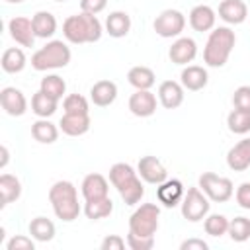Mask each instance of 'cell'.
<instances>
[{"label": "cell", "instance_id": "cell-1", "mask_svg": "<svg viewBox=\"0 0 250 250\" xmlns=\"http://www.w3.org/2000/svg\"><path fill=\"white\" fill-rule=\"evenodd\" d=\"M102 23L94 14H74L68 16L62 23V35L66 41L74 43V45H84V43H96L102 37Z\"/></svg>", "mask_w": 250, "mask_h": 250}, {"label": "cell", "instance_id": "cell-2", "mask_svg": "<svg viewBox=\"0 0 250 250\" xmlns=\"http://www.w3.org/2000/svg\"><path fill=\"white\" fill-rule=\"evenodd\" d=\"M109 182L113 184L125 205H137L145 195L143 182L139 180L135 168L127 162H115L109 168Z\"/></svg>", "mask_w": 250, "mask_h": 250}, {"label": "cell", "instance_id": "cell-3", "mask_svg": "<svg viewBox=\"0 0 250 250\" xmlns=\"http://www.w3.org/2000/svg\"><path fill=\"white\" fill-rule=\"evenodd\" d=\"M236 45V35L230 27L221 25L213 27V31L207 37L205 49H203V61L211 68H221L227 64L232 49Z\"/></svg>", "mask_w": 250, "mask_h": 250}, {"label": "cell", "instance_id": "cell-4", "mask_svg": "<svg viewBox=\"0 0 250 250\" xmlns=\"http://www.w3.org/2000/svg\"><path fill=\"white\" fill-rule=\"evenodd\" d=\"M49 201L57 215V219L64 223H72L80 215V203H78V191L72 182L59 180L49 189Z\"/></svg>", "mask_w": 250, "mask_h": 250}, {"label": "cell", "instance_id": "cell-5", "mask_svg": "<svg viewBox=\"0 0 250 250\" xmlns=\"http://www.w3.org/2000/svg\"><path fill=\"white\" fill-rule=\"evenodd\" d=\"M70 49L66 43H62L61 39H53L47 45H43L41 49H37L31 57V66L39 72L43 70H55V68H64L70 62Z\"/></svg>", "mask_w": 250, "mask_h": 250}, {"label": "cell", "instance_id": "cell-6", "mask_svg": "<svg viewBox=\"0 0 250 250\" xmlns=\"http://www.w3.org/2000/svg\"><path fill=\"white\" fill-rule=\"evenodd\" d=\"M160 207L156 203H141L129 217V230L141 236H154L158 230Z\"/></svg>", "mask_w": 250, "mask_h": 250}, {"label": "cell", "instance_id": "cell-7", "mask_svg": "<svg viewBox=\"0 0 250 250\" xmlns=\"http://www.w3.org/2000/svg\"><path fill=\"white\" fill-rule=\"evenodd\" d=\"M199 189L215 203H225L234 193L232 182L225 176H217L215 172H203L199 176Z\"/></svg>", "mask_w": 250, "mask_h": 250}, {"label": "cell", "instance_id": "cell-8", "mask_svg": "<svg viewBox=\"0 0 250 250\" xmlns=\"http://www.w3.org/2000/svg\"><path fill=\"white\" fill-rule=\"evenodd\" d=\"M209 197L199 188H189L182 199V215L189 223H199L209 215Z\"/></svg>", "mask_w": 250, "mask_h": 250}, {"label": "cell", "instance_id": "cell-9", "mask_svg": "<svg viewBox=\"0 0 250 250\" xmlns=\"http://www.w3.org/2000/svg\"><path fill=\"white\" fill-rule=\"evenodd\" d=\"M152 27H154V31H156L160 37H164V39L178 37V35L184 31V27H186V16H184L180 10H172V8H170V10H162V12L156 16Z\"/></svg>", "mask_w": 250, "mask_h": 250}, {"label": "cell", "instance_id": "cell-10", "mask_svg": "<svg viewBox=\"0 0 250 250\" xmlns=\"http://www.w3.org/2000/svg\"><path fill=\"white\" fill-rule=\"evenodd\" d=\"M137 174L141 176V180H145L146 184H152V186H158L168 180V172H166L164 164L156 156H150V154H146L139 160Z\"/></svg>", "mask_w": 250, "mask_h": 250}, {"label": "cell", "instance_id": "cell-11", "mask_svg": "<svg viewBox=\"0 0 250 250\" xmlns=\"http://www.w3.org/2000/svg\"><path fill=\"white\" fill-rule=\"evenodd\" d=\"M8 31L16 43L21 47H33L35 43V31H33V21L25 16H16L8 21Z\"/></svg>", "mask_w": 250, "mask_h": 250}, {"label": "cell", "instance_id": "cell-12", "mask_svg": "<svg viewBox=\"0 0 250 250\" xmlns=\"http://www.w3.org/2000/svg\"><path fill=\"white\" fill-rule=\"evenodd\" d=\"M0 104L4 107V111L12 117H21L27 111V100L23 96L21 90L14 88V86H6L0 92Z\"/></svg>", "mask_w": 250, "mask_h": 250}, {"label": "cell", "instance_id": "cell-13", "mask_svg": "<svg viewBox=\"0 0 250 250\" xmlns=\"http://www.w3.org/2000/svg\"><path fill=\"white\" fill-rule=\"evenodd\" d=\"M129 111L137 117H150L156 111V96L150 90H137L129 98Z\"/></svg>", "mask_w": 250, "mask_h": 250}, {"label": "cell", "instance_id": "cell-14", "mask_svg": "<svg viewBox=\"0 0 250 250\" xmlns=\"http://www.w3.org/2000/svg\"><path fill=\"white\" fill-rule=\"evenodd\" d=\"M195 55H197V43L191 37H178L168 51V57L174 64H188L195 59Z\"/></svg>", "mask_w": 250, "mask_h": 250}, {"label": "cell", "instance_id": "cell-15", "mask_svg": "<svg viewBox=\"0 0 250 250\" xmlns=\"http://www.w3.org/2000/svg\"><path fill=\"white\" fill-rule=\"evenodd\" d=\"M158 100L166 109L180 107L184 104V86L176 80H164L158 86Z\"/></svg>", "mask_w": 250, "mask_h": 250}, {"label": "cell", "instance_id": "cell-16", "mask_svg": "<svg viewBox=\"0 0 250 250\" xmlns=\"http://www.w3.org/2000/svg\"><path fill=\"white\" fill-rule=\"evenodd\" d=\"M215 21H217V14L211 6L207 4H199V6H193L191 12H189V25L203 33V31H211L215 27Z\"/></svg>", "mask_w": 250, "mask_h": 250}, {"label": "cell", "instance_id": "cell-17", "mask_svg": "<svg viewBox=\"0 0 250 250\" xmlns=\"http://www.w3.org/2000/svg\"><path fill=\"white\" fill-rule=\"evenodd\" d=\"M80 189H82V195H84L86 201L109 195V184H107V180H105L102 174H98V172H92V174L84 176Z\"/></svg>", "mask_w": 250, "mask_h": 250}, {"label": "cell", "instance_id": "cell-18", "mask_svg": "<svg viewBox=\"0 0 250 250\" xmlns=\"http://www.w3.org/2000/svg\"><path fill=\"white\" fill-rule=\"evenodd\" d=\"M184 195H186V191H184V184L180 180H166V182L158 184L156 197L164 207H176L184 199Z\"/></svg>", "mask_w": 250, "mask_h": 250}, {"label": "cell", "instance_id": "cell-19", "mask_svg": "<svg viewBox=\"0 0 250 250\" xmlns=\"http://www.w3.org/2000/svg\"><path fill=\"white\" fill-rule=\"evenodd\" d=\"M219 18L229 25H238L248 18V8L242 0H223L219 4Z\"/></svg>", "mask_w": 250, "mask_h": 250}, {"label": "cell", "instance_id": "cell-20", "mask_svg": "<svg viewBox=\"0 0 250 250\" xmlns=\"http://www.w3.org/2000/svg\"><path fill=\"white\" fill-rule=\"evenodd\" d=\"M227 166L234 172H244L250 166V139L238 141L227 152Z\"/></svg>", "mask_w": 250, "mask_h": 250}, {"label": "cell", "instance_id": "cell-21", "mask_svg": "<svg viewBox=\"0 0 250 250\" xmlns=\"http://www.w3.org/2000/svg\"><path fill=\"white\" fill-rule=\"evenodd\" d=\"M180 80H182V86L189 92H199L207 86L209 82V74L203 66H197V64H188L182 74H180Z\"/></svg>", "mask_w": 250, "mask_h": 250}, {"label": "cell", "instance_id": "cell-22", "mask_svg": "<svg viewBox=\"0 0 250 250\" xmlns=\"http://www.w3.org/2000/svg\"><path fill=\"white\" fill-rule=\"evenodd\" d=\"M117 98V84L111 80H98L90 88V100L98 107H107L115 102Z\"/></svg>", "mask_w": 250, "mask_h": 250}, {"label": "cell", "instance_id": "cell-23", "mask_svg": "<svg viewBox=\"0 0 250 250\" xmlns=\"http://www.w3.org/2000/svg\"><path fill=\"white\" fill-rule=\"evenodd\" d=\"M90 113L86 115H72V113H64L59 121V127L64 135L68 137H80L84 133L90 131Z\"/></svg>", "mask_w": 250, "mask_h": 250}, {"label": "cell", "instance_id": "cell-24", "mask_svg": "<svg viewBox=\"0 0 250 250\" xmlns=\"http://www.w3.org/2000/svg\"><path fill=\"white\" fill-rule=\"evenodd\" d=\"M105 31L119 39V37H125L129 31H131V18L127 12H121V10H115V12H109V16L105 18Z\"/></svg>", "mask_w": 250, "mask_h": 250}, {"label": "cell", "instance_id": "cell-25", "mask_svg": "<svg viewBox=\"0 0 250 250\" xmlns=\"http://www.w3.org/2000/svg\"><path fill=\"white\" fill-rule=\"evenodd\" d=\"M31 21H33L35 37L49 39V37H53L55 31H57V18H55L51 12H45V10L37 12V14L31 18Z\"/></svg>", "mask_w": 250, "mask_h": 250}, {"label": "cell", "instance_id": "cell-26", "mask_svg": "<svg viewBox=\"0 0 250 250\" xmlns=\"http://www.w3.org/2000/svg\"><path fill=\"white\" fill-rule=\"evenodd\" d=\"M25 62H27L25 53H23L20 47H10V49H6V51L2 53V61H0L2 70L8 72V74H18V72H21V70L25 68Z\"/></svg>", "mask_w": 250, "mask_h": 250}, {"label": "cell", "instance_id": "cell-27", "mask_svg": "<svg viewBox=\"0 0 250 250\" xmlns=\"http://www.w3.org/2000/svg\"><path fill=\"white\" fill-rule=\"evenodd\" d=\"M127 80L135 90H150L156 82V76L148 66H133L127 72Z\"/></svg>", "mask_w": 250, "mask_h": 250}, {"label": "cell", "instance_id": "cell-28", "mask_svg": "<svg viewBox=\"0 0 250 250\" xmlns=\"http://www.w3.org/2000/svg\"><path fill=\"white\" fill-rule=\"evenodd\" d=\"M31 137H33L37 143L51 145V143L57 141V137H59V129H57V125L51 123L49 119L39 117V119L31 125Z\"/></svg>", "mask_w": 250, "mask_h": 250}, {"label": "cell", "instance_id": "cell-29", "mask_svg": "<svg viewBox=\"0 0 250 250\" xmlns=\"http://www.w3.org/2000/svg\"><path fill=\"white\" fill-rule=\"evenodd\" d=\"M0 195H2V207H6L12 201H18L21 195V182L12 174L0 176Z\"/></svg>", "mask_w": 250, "mask_h": 250}, {"label": "cell", "instance_id": "cell-30", "mask_svg": "<svg viewBox=\"0 0 250 250\" xmlns=\"http://www.w3.org/2000/svg\"><path fill=\"white\" fill-rule=\"evenodd\" d=\"M113 211V201L109 199V195L105 197H98V199H90L86 201L84 205V215L92 221H100V219H105L109 217Z\"/></svg>", "mask_w": 250, "mask_h": 250}, {"label": "cell", "instance_id": "cell-31", "mask_svg": "<svg viewBox=\"0 0 250 250\" xmlns=\"http://www.w3.org/2000/svg\"><path fill=\"white\" fill-rule=\"evenodd\" d=\"M29 234L37 242H49L55 238V225L47 217H35L29 223Z\"/></svg>", "mask_w": 250, "mask_h": 250}, {"label": "cell", "instance_id": "cell-32", "mask_svg": "<svg viewBox=\"0 0 250 250\" xmlns=\"http://www.w3.org/2000/svg\"><path fill=\"white\" fill-rule=\"evenodd\" d=\"M57 100L55 98H51V96H47L43 90H39V92H35L33 94V98H31V111L37 115V117H51L55 111H57Z\"/></svg>", "mask_w": 250, "mask_h": 250}, {"label": "cell", "instance_id": "cell-33", "mask_svg": "<svg viewBox=\"0 0 250 250\" xmlns=\"http://www.w3.org/2000/svg\"><path fill=\"white\" fill-rule=\"evenodd\" d=\"M229 131L234 135H246L250 131V109H232L227 117Z\"/></svg>", "mask_w": 250, "mask_h": 250}, {"label": "cell", "instance_id": "cell-34", "mask_svg": "<svg viewBox=\"0 0 250 250\" xmlns=\"http://www.w3.org/2000/svg\"><path fill=\"white\" fill-rule=\"evenodd\" d=\"M39 90H43L47 96H51V98H55L59 102L66 92V82L59 74H47L41 80V88Z\"/></svg>", "mask_w": 250, "mask_h": 250}, {"label": "cell", "instance_id": "cell-35", "mask_svg": "<svg viewBox=\"0 0 250 250\" xmlns=\"http://www.w3.org/2000/svg\"><path fill=\"white\" fill-rule=\"evenodd\" d=\"M229 223H230V221H229L225 215L213 213V215H207V217H205L203 229H205V232H207L209 236L219 238V236H223V234L229 232Z\"/></svg>", "mask_w": 250, "mask_h": 250}, {"label": "cell", "instance_id": "cell-36", "mask_svg": "<svg viewBox=\"0 0 250 250\" xmlns=\"http://www.w3.org/2000/svg\"><path fill=\"white\" fill-rule=\"evenodd\" d=\"M229 236L234 242H244L250 238V219L246 217H234L229 223Z\"/></svg>", "mask_w": 250, "mask_h": 250}, {"label": "cell", "instance_id": "cell-37", "mask_svg": "<svg viewBox=\"0 0 250 250\" xmlns=\"http://www.w3.org/2000/svg\"><path fill=\"white\" fill-rule=\"evenodd\" d=\"M62 109L64 113H72V115H86L90 113V105H88V100L80 94H70L64 98L62 102Z\"/></svg>", "mask_w": 250, "mask_h": 250}, {"label": "cell", "instance_id": "cell-38", "mask_svg": "<svg viewBox=\"0 0 250 250\" xmlns=\"http://www.w3.org/2000/svg\"><path fill=\"white\" fill-rule=\"evenodd\" d=\"M127 246L131 250H150L154 246V236H141L129 230L127 234Z\"/></svg>", "mask_w": 250, "mask_h": 250}, {"label": "cell", "instance_id": "cell-39", "mask_svg": "<svg viewBox=\"0 0 250 250\" xmlns=\"http://www.w3.org/2000/svg\"><path fill=\"white\" fill-rule=\"evenodd\" d=\"M232 105L236 109H250V86H238L234 90Z\"/></svg>", "mask_w": 250, "mask_h": 250}, {"label": "cell", "instance_id": "cell-40", "mask_svg": "<svg viewBox=\"0 0 250 250\" xmlns=\"http://www.w3.org/2000/svg\"><path fill=\"white\" fill-rule=\"evenodd\" d=\"M6 248L8 250H33L35 244L29 236H23V234H16L12 236L8 242H6Z\"/></svg>", "mask_w": 250, "mask_h": 250}, {"label": "cell", "instance_id": "cell-41", "mask_svg": "<svg viewBox=\"0 0 250 250\" xmlns=\"http://www.w3.org/2000/svg\"><path fill=\"white\" fill-rule=\"evenodd\" d=\"M125 238H121L119 234H107L104 240H102V244H100V248L102 250H123L125 248Z\"/></svg>", "mask_w": 250, "mask_h": 250}, {"label": "cell", "instance_id": "cell-42", "mask_svg": "<svg viewBox=\"0 0 250 250\" xmlns=\"http://www.w3.org/2000/svg\"><path fill=\"white\" fill-rule=\"evenodd\" d=\"M107 6V0H80V10L86 14H100Z\"/></svg>", "mask_w": 250, "mask_h": 250}, {"label": "cell", "instance_id": "cell-43", "mask_svg": "<svg viewBox=\"0 0 250 250\" xmlns=\"http://www.w3.org/2000/svg\"><path fill=\"white\" fill-rule=\"evenodd\" d=\"M236 203L242 209H250V182H244L236 188Z\"/></svg>", "mask_w": 250, "mask_h": 250}, {"label": "cell", "instance_id": "cell-44", "mask_svg": "<svg viewBox=\"0 0 250 250\" xmlns=\"http://www.w3.org/2000/svg\"><path fill=\"white\" fill-rule=\"evenodd\" d=\"M180 248L182 250H207L209 244L205 240H201V238H188V240H184L180 244Z\"/></svg>", "mask_w": 250, "mask_h": 250}, {"label": "cell", "instance_id": "cell-45", "mask_svg": "<svg viewBox=\"0 0 250 250\" xmlns=\"http://www.w3.org/2000/svg\"><path fill=\"white\" fill-rule=\"evenodd\" d=\"M0 154H2V160H0V168H6V164H8V160H10V152H8V148L2 145L0 146Z\"/></svg>", "mask_w": 250, "mask_h": 250}, {"label": "cell", "instance_id": "cell-46", "mask_svg": "<svg viewBox=\"0 0 250 250\" xmlns=\"http://www.w3.org/2000/svg\"><path fill=\"white\" fill-rule=\"evenodd\" d=\"M8 4H21V2H25V0H6Z\"/></svg>", "mask_w": 250, "mask_h": 250}, {"label": "cell", "instance_id": "cell-47", "mask_svg": "<svg viewBox=\"0 0 250 250\" xmlns=\"http://www.w3.org/2000/svg\"><path fill=\"white\" fill-rule=\"evenodd\" d=\"M55 2H66V0H55Z\"/></svg>", "mask_w": 250, "mask_h": 250}]
</instances>
